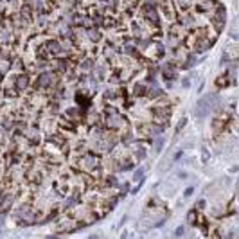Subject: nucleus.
<instances>
[{
	"label": "nucleus",
	"instance_id": "0eeeda50",
	"mask_svg": "<svg viewBox=\"0 0 239 239\" xmlns=\"http://www.w3.org/2000/svg\"><path fill=\"white\" fill-rule=\"evenodd\" d=\"M49 47H51V51H54V52H60V45L56 42H51L49 43Z\"/></svg>",
	"mask_w": 239,
	"mask_h": 239
},
{
	"label": "nucleus",
	"instance_id": "f8f14e48",
	"mask_svg": "<svg viewBox=\"0 0 239 239\" xmlns=\"http://www.w3.org/2000/svg\"><path fill=\"white\" fill-rule=\"evenodd\" d=\"M182 234H183V227H180V229L176 230V236H182Z\"/></svg>",
	"mask_w": 239,
	"mask_h": 239
},
{
	"label": "nucleus",
	"instance_id": "9b49d317",
	"mask_svg": "<svg viewBox=\"0 0 239 239\" xmlns=\"http://www.w3.org/2000/svg\"><path fill=\"white\" fill-rule=\"evenodd\" d=\"M142 178V171H137L135 173V180H140Z\"/></svg>",
	"mask_w": 239,
	"mask_h": 239
},
{
	"label": "nucleus",
	"instance_id": "7ed1b4c3",
	"mask_svg": "<svg viewBox=\"0 0 239 239\" xmlns=\"http://www.w3.org/2000/svg\"><path fill=\"white\" fill-rule=\"evenodd\" d=\"M52 81H54V77H52L51 74H42V76L38 77V84H40V86H49Z\"/></svg>",
	"mask_w": 239,
	"mask_h": 239
},
{
	"label": "nucleus",
	"instance_id": "9d476101",
	"mask_svg": "<svg viewBox=\"0 0 239 239\" xmlns=\"http://www.w3.org/2000/svg\"><path fill=\"white\" fill-rule=\"evenodd\" d=\"M147 16H149L151 20H155V22H156V13H155V11H147Z\"/></svg>",
	"mask_w": 239,
	"mask_h": 239
},
{
	"label": "nucleus",
	"instance_id": "f257e3e1",
	"mask_svg": "<svg viewBox=\"0 0 239 239\" xmlns=\"http://www.w3.org/2000/svg\"><path fill=\"white\" fill-rule=\"evenodd\" d=\"M212 101H214V97H207V99H203V101H200V103H198V106H196L198 117H203V115L210 110V104H212Z\"/></svg>",
	"mask_w": 239,
	"mask_h": 239
},
{
	"label": "nucleus",
	"instance_id": "423d86ee",
	"mask_svg": "<svg viewBox=\"0 0 239 239\" xmlns=\"http://www.w3.org/2000/svg\"><path fill=\"white\" fill-rule=\"evenodd\" d=\"M27 86V77H18V88H25Z\"/></svg>",
	"mask_w": 239,
	"mask_h": 239
},
{
	"label": "nucleus",
	"instance_id": "1a4fd4ad",
	"mask_svg": "<svg viewBox=\"0 0 239 239\" xmlns=\"http://www.w3.org/2000/svg\"><path fill=\"white\" fill-rule=\"evenodd\" d=\"M86 164L88 166H94V164H97V160H95L94 156H90V158H86Z\"/></svg>",
	"mask_w": 239,
	"mask_h": 239
},
{
	"label": "nucleus",
	"instance_id": "f03ea898",
	"mask_svg": "<svg viewBox=\"0 0 239 239\" xmlns=\"http://www.w3.org/2000/svg\"><path fill=\"white\" fill-rule=\"evenodd\" d=\"M121 121H122V119L115 113L113 110H112V112H110V115H108V124L113 126V128H119V126H121Z\"/></svg>",
	"mask_w": 239,
	"mask_h": 239
},
{
	"label": "nucleus",
	"instance_id": "39448f33",
	"mask_svg": "<svg viewBox=\"0 0 239 239\" xmlns=\"http://www.w3.org/2000/svg\"><path fill=\"white\" fill-rule=\"evenodd\" d=\"M88 36H90V38H92L94 42H97V40H99V32L94 31V29H90V31H88Z\"/></svg>",
	"mask_w": 239,
	"mask_h": 239
},
{
	"label": "nucleus",
	"instance_id": "6e6552de",
	"mask_svg": "<svg viewBox=\"0 0 239 239\" xmlns=\"http://www.w3.org/2000/svg\"><path fill=\"white\" fill-rule=\"evenodd\" d=\"M162 144H164V140H162V138H158V140L155 142V151H160V147H162Z\"/></svg>",
	"mask_w": 239,
	"mask_h": 239
},
{
	"label": "nucleus",
	"instance_id": "20e7f679",
	"mask_svg": "<svg viewBox=\"0 0 239 239\" xmlns=\"http://www.w3.org/2000/svg\"><path fill=\"white\" fill-rule=\"evenodd\" d=\"M7 68H9V60H0V72H7Z\"/></svg>",
	"mask_w": 239,
	"mask_h": 239
}]
</instances>
